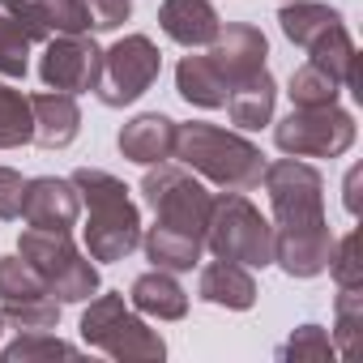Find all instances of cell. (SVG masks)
Returning a JSON list of instances; mask_svg holds the SVG:
<instances>
[{"label": "cell", "instance_id": "6da1fadb", "mask_svg": "<svg viewBox=\"0 0 363 363\" xmlns=\"http://www.w3.org/2000/svg\"><path fill=\"white\" fill-rule=\"evenodd\" d=\"M69 179L82 193V206L90 210V218L82 227L90 261H124L128 252H137L141 248V210L128 197L124 179H116L103 167H77Z\"/></svg>", "mask_w": 363, "mask_h": 363}, {"label": "cell", "instance_id": "7a4b0ae2", "mask_svg": "<svg viewBox=\"0 0 363 363\" xmlns=\"http://www.w3.org/2000/svg\"><path fill=\"white\" fill-rule=\"evenodd\" d=\"M171 158H179V167H189L193 175L218 184L223 193H252L261 184V171H265L261 145H252L248 137L227 133L218 124H206V120L175 124Z\"/></svg>", "mask_w": 363, "mask_h": 363}, {"label": "cell", "instance_id": "3957f363", "mask_svg": "<svg viewBox=\"0 0 363 363\" xmlns=\"http://www.w3.org/2000/svg\"><path fill=\"white\" fill-rule=\"evenodd\" d=\"M206 248L223 261L265 269L274 265V223L244 193H218L206 223Z\"/></svg>", "mask_w": 363, "mask_h": 363}, {"label": "cell", "instance_id": "277c9868", "mask_svg": "<svg viewBox=\"0 0 363 363\" xmlns=\"http://www.w3.org/2000/svg\"><path fill=\"white\" fill-rule=\"evenodd\" d=\"M18 257L30 261V269L52 286V295L60 303H86L90 295H99V265L86 261V252L73 244L69 231H48V227H30L18 240Z\"/></svg>", "mask_w": 363, "mask_h": 363}, {"label": "cell", "instance_id": "5b68a950", "mask_svg": "<svg viewBox=\"0 0 363 363\" xmlns=\"http://www.w3.org/2000/svg\"><path fill=\"white\" fill-rule=\"evenodd\" d=\"M141 197L154 210V227L184 231V235L206 240V223H210L214 193H206V184H201L189 167H175V162L145 167V175H141Z\"/></svg>", "mask_w": 363, "mask_h": 363}, {"label": "cell", "instance_id": "8992f818", "mask_svg": "<svg viewBox=\"0 0 363 363\" xmlns=\"http://www.w3.org/2000/svg\"><path fill=\"white\" fill-rule=\"evenodd\" d=\"M82 342L111 359H162L167 354L162 333L150 329L141 312L124 303V295H90V308L82 312Z\"/></svg>", "mask_w": 363, "mask_h": 363}, {"label": "cell", "instance_id": "52a82bcc", "mask_svg": "<svg viewBox=\"0 0 363 363\" xmlns=\"http://www.w3.org/2000/svg\"><path fill=\"white\" fill-rule=\"evenodd\" d=\"M261 184H265L269 206H274V227L286 231V227L325 223V175L312 162H299L291 154L278 162H265Z\"/></svg>", "mask_w": 363, "mask_h": 363}, {"label": "cell", "instance_id": "ba28073f", "mask_svg": "<svg viewBox=\"0 0 363 363\" xmlns=\"http://www.w3.org/2000/svg\"><path fill=\"white\" fill-rule=\"evenodd\" d=\"M162 73V56L150 35H124L103 52L94 94L103 107H128L137 103Z\"/></svg>", "mask_w": 363, "mask_h": 363}, {"label": "cell", "instance_id": "9c48e42d", "mask_svg": "<svg viewBox=\"0 0 363 363\" xmlns=\"http://www.w3.org/2000/svg\"><path fill=\"white\" fill-rule=\"evenodd\" d=\"M274 141L291 158H342L354 145V116L337 103L291 107V116L274 124Z\"/></svg>", "mask_w": 363, "mask_h": 363}, {"label": "cell", "instance_id": "30bf717a", "mask_svg": "<svg viewBox=\"0 0 363 363\" xmlns=\"http://www.w3.org/2000/svg\"><path fill=\"white\" fill-rule=\"evenodd\" d=\"M60 299L52 286L30 269L22 257H0V320L22 329H56L60 325Z\"/></svg>", "mask_w": 363, "mask_h": 363}, {"label": "cell", "instance_id": "8fae6325", "mask_svg": "<svg viewBox=\"0 0 363 363\" xmlns=\"http://www.w3.org/2000/svg\"><path fill=\"white\" fill-rule=\"evenodd\" d=\"M99 65H103V48L90 35H52L43 43V60H39V77L48 90L60 94H86L99 82Z\"/></svg>", "mask_w": 363, "mask_h": 363}, {"label": "cell", "instance_id": "7c38bea8", "mask_svg": "<svg viewBox=\"0 0 363 363\" xmlns=\"http://www.w3.org/2000/svg\"><path fill=\"white\" fill-rule=\"evenodd\" d=\"M56 30L39 0H0V77H26L30 48L48 43Z\"/></svg>", "mask_w": 363, "mask_h": 363}, {"label": "cell", "instance_id": "4fadbf2b", "mask_svg": "<svg viewBox=\"0 0 363 363\" xmlns=\"http://www.w3.org/2000/svg\"><path fill=\"white\" fill-rule=\"evenodd\" d=\"M333 227L329 218L316 223V227H274V265H282L286 278H316L329 269V257H333Z\"/></svg>", "mask_w": 363, "mask_h": 363}, {"label": "cell", "instance_id": "5bb4252c", "mask_svg": "<svg viewBox=\"0 0 363 363\" xmlns=\"http://www.w3.org/2000/svg\"><path fill=\"white\" fill-rule=\"evenodd\" d=\"M77 214H82V193L73 189V179H60V175L26 179L22 218H26L30 227L69 231V227H77Z\"/></svg>", "mask_w": 363, "mask_h": 363}, {"label": "cell", "instance_id": "9a60e30c", "mask_svg": "<svg viewBox=\"0 0 363 363\" xmlns=\"http://www.w3.org/2000/svg\"><path fill=\"white\" fill-rule=\"evenodd\" d=\"M206 56H210L214 69L227 77V86H235V82L252 77L257 69H265L269 43H265L261 26H252V22H231L227 30H218V39L210 43Z\"/></svg>", "mask_w": 363, "mask_h": 363}, {"label": "cell", "instance_id": "2e32d148", "mask_svg": "<svg viewBox=\"0 0 363 363\" xmlns=\"http://www.w3.org/2000/svg\"><path fill=\"white\" fill-rule=\"evenodd\" d=\"M158 26H162V35L171 43L197 52V48H210L218 39L223 18H218V9L210 0H162L158 5Z\"/></svg>", "mask_w": 363, "mask_h": 363}, {"label": "cell", "instance_id": "e0dca14e", "mask_svg": "<svg viewBox=\"0 0 363 363\" xmlns=\"http://www.w3.org/2000/svg\"><path fill=\"white\" fill-rule=\"evenodd\" d=\"M116 145H120V154H124L128 162H137V167L167 162L171 150H175V120L162 116V111H141V116H133V120L120 128Z\"/></svg>", "mask_w": 363, "mask_h": 363}, {"label": "cell", "instance_id": "ac0fdd59", "mask_svg": "<svg viewBox=\"0 0 363 363\" xmlns=\"http://www.w3.org/2000/svg\"><path fill=\"white\" fill-rule=\"evenodd\" d=\"M30 111H35V145L65 150V145L77 141V133H82L77 94H60V90L30 94Z\"/></svg>", "mask_w": 363, "mask_h": 363}, {"label": "cell", "instance_id": "d6986e66", "mask_svg": "<svg viewBox=\"0 0 363 363\" xmlns=\"http://www.w3.org/2000/svg\"><path fill=\"white\" fill-rule=\"evenodd\" d=\"M197 295L214 308H231V312H248L257 303V278L248 274V265H235V261H223L214 257L210 265H201V278H197Z\"/></svg>", "mask_w": 363, "mask_h": 363}, {"label": "cell", "instance_id": "ffe728a7", "mask_svg": "<svg viewBox=\"0 0 363 363\" xmlns=\"http://www.w3.org/2000/svg\"><path fill=\"white\" fill-rule=\"evenodd\" d=\"M128 303L141 312V316H154V320H184L189 316V295L171 278V269H150L133 282L128 291Z\"/></svg>", "mask_w": 363, "mask_h": 363}, {"label": "cell", "instance_id": "44dd1931", "mask_svg": "<svg viewBox=\"0 0 363 363\" xmlns=\"http://www.w3.org/2000/svg\"><path fill=\"white\" fill-rule=\"evenodd\" d=\"M175 90H179V99H184V103H193L201 111L227 107V94H231L227 77L214 69L210 56H184V60H179L175 65Z\"/></svg>", "mask_w": 363, "mask_h": 363}, {"label": "cell", "instance_id": "7402d4cb", "mask_svg": "<svg viewBox=\"0 0 363 363\" xmlns=\"http://www.w3.org/2000/svg\"><path fill=\"white\" fill-rule=\"evenodd\" d=\"M274 103H278V86L269 77V69H257L252 77L235 82L227 94V116L240 128H265L274 120Z\"/></svg>", "mask_w": 363, "mask_h": 363}, {"label": "cell", "instance_id": "603a6c76", "mask_svg": "<svg viewBox=\"0 0 363 363\" xmlns=\"http://www.w3.org/2000/svg\"><path fill=\"white\" fill-rule=\"evenodd\" d=\"M278 26L282 35L295 43V48H312L316 39H325L333 26H342V13L333 5H316V0H291V5H282L278 13Z\"/></svg>", "mask_w": 363, "mask_h": 363}, {"label": "cell", "instance_id": "cb8c5ba5", "mask_svg": "<svg viewBox=\"0 0 363 363\" xmlns=\"http://www.w3.org/2000/svg\"><path fill=\"white\" fill-rule=\"evenodd\" d=\"M308 60H312L316 69H325L342 90H354V86H359V77H354V60H359V52H354V39H350L346 22L333 26L325 39H316V43L308 48Z\"/></svg>", "mask_w": 363, "mask_h": 363}, {"label": "cell", "instance_id": "d4e9b609", "mask_svg": "<svg viewBox=\"0 0 363 363\" xmlns=\"http://www.w3.org/2000/svg\"><path fill=\"white\" fill-rule=\"evenodd\" d=\"M35 141V111L22 90L0 82V150H22Z\"/></svg>", "mask_w": 363, "mask_h": 363}, {"label": "cell", "instance_id": "484cf974", "mask_svg": "<svg viewBox=\"0 0 363 363\" xmlns=\"http://www.w3.org/2000/svg\"><path fill=\"white\" fill-rule=\"evenodd\" d=\"M291 107H329V103H337V94H342V86L325 73V69H316L312 60L308 65H299L295 73H291Z\"/></svg>", "mask_w": 363, "mask_h": 363}, {"label": "cell", "instance_id": "4316f807", "mask_svg": "<svg viewBox=\"0 0 363 363\" xmlns=\"http://www.w3.org/2000/svg\"><path fill=\"white\" fill-rule=\"evenodd\" d=\"M56 354H77V346H69L52 329H22L18 342H9L5 350H0L5 363H35V359H56Z\"/></svg>", "mask_w": 363, "mask_h": 363}, {"label": "cell", "instance_id": "83f0119b", "mask_svg": "<svg viewBox=\"0 0 363 363\" xmlns=\"http://www.w3.org/2000/svg\"><path fill=\"white\" fill-rule=\"evenodd\" d=\"M333 312H337V320H333V329H337L333 350L350 354V350H354V333L363 329V295H359V286H337Z\"/></svg>", "mask_w": 363, "mask_h": 363}, {"label": "cell", "instance_id": "f1b7e54d", "mask_svg": "<svg viewBox=\"0 0 363 363\" xmlns=\"http://www.w3.org/2000/svg\"><path fill=\"white\" fill-rule=\"evenodd\" d=\"M56 35H90V5L86 0H39Z\"/></svg>", "mask_w": 363, "mask_h": 363}, {"label": "cell", "instance_id": "f546056e", "mask_svg": "<svg viewBox=\"0 0 363 363\" xmlns=\"http://www.w3.org/2000/svg\"><path fill=\"white\" fill-rule=\"evenodd\" d=\"M329 274H333L337 286H363V261H359V235H354V231H346V235L333 244Z\"/></svg>", "mask_w": 363, "mask_h": 363}, {"label": "cell", "instance_id": "4dcf8cb0", "mask_svg": "<svg viewBox=\"0 0 363 363\" xmlns=\"http://www.w3.org/2000/svg\"><path fill=\"white\" fill-rule=\"evenodd\" d=\"M282 359H333V337L320 325H299L286 346H278Z\"/></svg>", "mask_w": 363, "mask_h": 363}, {"label": "cell", "instance_id": "1f68e13d", "mask_svg": "<svg viewBox=\"0 0 363 363\" xmlns=\"http://www.w3.org/2000/svg\"><path fill=\"white\" fill-rule=\"evenodd\" d=\"M22 197H26V179L13 167H0V218H22Z\"/></svg>", "mask_w": 363, "mask_h": 363}, {"label": "cell", "instance_id": "d6a6232c", "mask_svg": "<svg viewBox=\"0 0 363 363\" xmlns=\"http://www.w3.org/2000/svg\"><path fill=\"white\" fill-rule=\"evenodd\" d=\"M94 30H120L133 18V0H86Z\"/></svg>", "mask_w": 363, "mask_h": 363}, {"label": "cell", "instance_id": "836d02e7", "mask_svg": "<svg viewBox=\"0 0 363 363\" xmlns=\"http://www.w3.org/2000/svg\"><path fill=\"white\" fill-rule=\"evenodd\" d=\"M346 210H350V214H359V167L346 175Z\"/></svg>", "mask_w": 363, "mask_h": 363}, {"label": "cell", "instance_id": "e575fe53", "mask_svg": "<svg viewBox=\"0 0 363 363\" xmlns=\"http://www.w3.org/2000/svg\"><path fill=\"white\" fill-rule=\"evenodd\" d=\"M0 333H5V320H0Z\"/></svg>", "mask_w": 363, "mask_h": 363}, {"label": "cell", "instance_id": "d590c367", "mask_svg": "<svg viewBox=\"0 0 363 363\" xmlns=\"http://www.w3.org/2000/svg\"><path fill=\"white\" fill-rule=\"evenodd\" d=\"M282 5H291V0H282Z\"/></svg>", "mask_w": 363, "mask_h": 363}]
</instances>
